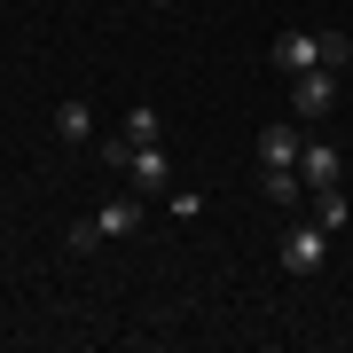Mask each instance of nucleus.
<instances>
[{
  "label": "nucleus",
  "instance_id": "nucleus-1",
  "mask_svg": "<svg viewBox=\"0 0 353 353\" xmlns=\"http://www.w3.org/2000/svg\"><path fill=\"white\" fill-rule=\"evenodd\" d=\"M141 220H150V204H141V189H134V196L102 204L94 220H79V228H71L63 243H71V252H94V243H118V236H141Z\"/></svg>",
  "mask_w": 353,
  "mask_h": 353
},
{
  "label": "nucleus",
  "instance_id": "nucleus-2",
  "mask_svg": "<svg viewBox=\"0 0 353 353\" xmlns=\"http://www.w3.org/2000/svg\"><path fill=\"white\" fill-rule=\"evenodd\" d=\"M338 110V71H290V118H306V126H314V118H330Z\"/></svg>",
  "mask_w": 353,
  "mask_h": 353
},
{
  "label": "nucleus",
  "instance_id": "nucleus-3",
  "mask_svg": "<svg viewBox=\"0 0 353 353\" xmlns=\"http://www.w3.org/2000/svg\"><path fill=\"white\" fill-rule=\"evenodd\" d=\"M322 252H330V228L322 220H290V236H283V267L290 275H314Z\"/></svg>",
  "mask_w": 353,
  "mask_h": 353
},
{
  "label": "nucleus",
  "instance_id": "nucleus-4",
  "mask_svg": "<svg viewBox=\"0 0 353 353\" xmlns=\"http://www.w3.org/2000/svg\"><path fill=\"white\" fill-rule=\"evenodd\" d=\"M338 173H345V157L338 150H330V141H299V181H306V189H338Z\"/></svg>",
  "mask_w": 353,
  "mask_h": 353
},
{
  "label": "nucleus",
  "instance_id": "nucleus-5",
  "mask_svg": "<svg viewBox=\"0 0 353 353\" xmlns=\"http://www.w3.org/2000/svg\"><path fill=\"white\" fill-rule=\"evenodd\" d=\"M126 173H134V189H141V196H157L165 181H173V157H165V141H141V150L126 157Z\"/></svg>",
  "mask_w": 353,
  "mask_h": 353
},
{
  "label": "nucleus",
  "instance_id": "nucleus-6",
  "mask_svg": "<svg viewBox=\"0 0 353 353\" xmlns=\"http://www.w3.org/2000/svg\"><path fill=\"white\" fill-rule=\"evenodd\" d=\"M322 63V32H283L275 39V71H314Z\"/></svg>",
  "mask_w": 353,
  "mask_h": 353
},
{
  "label": "nucleus",
  "instance_id": "nucleus-7",
  "mask_svg": "<svg viewBox=\"0 0 353 353\" xmlns=\"http://www.w3.org/2000/svg\"><path fill=\"white\" fill-rule=\"evenodd\" d=\"M55 141H71V150H79V141H94V102H79V94L55 102Z\"/></svg>",
  "mask_w": 353,
  "mask_h": 353
},
{
  "label": "nucleus",
  "instance_id": "nucleus-8",
  "mask_svg": "<svg viewBox=\"0 0 353 353\" xmlns=\"http://www.w3.org/2000/svg\"><path fill=\"white\" fill-rule=\"evenodd\" d=\"M259 196H267V204H299V196H306L299 165H259Z\"/></svg>",
  "mask_w": 353,
  "mask_h": 353
},
{
  "label": "nucleus",
  "instance_id": "nucleus-9",
  "mask_svg": "<svg viewBox=\"0 0 353 353\" xmlns=\"http://www.w3.org/2000/svg\"><path fill=\"white\" fill-rule=\"evenodd\" d=\"M259 165H299V134H290L283 118H275V126H259Z\"/></svg>",
  "mask_w": 353,
  "mask_h": 353
},
{
  "label": "nucleus",
  "instance_id": "nucleus-10",
  "mask_svg": "<svg viewBox=\"0 0 353 353\" xmlns=\"http://www.w3.org/2000/svg\"><path fill=\"white\" fill-rule=\"evenodd\" d=\"M314 220L330 228V236H338V228L353 220V204H345V189H322V196H314Z\"/></svg>",
  "mask_w": 353,
  "mask_h": 353
},
{
  "label": "nucleus",
  "instance_id": "nucleus-11",
  "mask_svg": "<svg viewBox=\"0 0 353 353\" xmlns=\"http://www.w3.org/2000/svg\"><path fill=\"white\" fill-rule=\"evenodd\" d=\"M353 63V39L345 32H322V71H345Z\"/></svg>",
  "mask_w": 353,
  "mask_h": 353
},
{
  "label": "nucleus",
  "instance_id": "nucleus-12",
  "mask_svg": "<svg viewBox=\"0 0 353 353\" xmlns=\"http://www.w3.org/2000/svg\"><path fill=\"white\" fill-rule=\"evenodd\" d=\"M165 212H173V220H196V212H204V196H196V189H173V204H165Z\"/></svg>",
  "mask_w": 353,
  "mask_h": 353
},
{
  "label": "nucleus",
  "instance_id": "nucleus-13",
  "mask_svg": "<svg viewBox=\"0 0 353 353\" xmlns=\"http://www.w3.org/2000/svg\"><path fill=\"white\" fill-rule=\"evenodd\" d=\"M157 8H173V0H157Z\"/></svg>",
  "mask_w": 353,
  "mask_h": 353
}]
</instances>
